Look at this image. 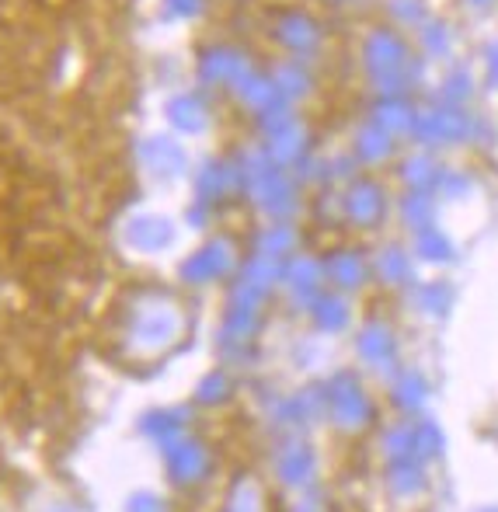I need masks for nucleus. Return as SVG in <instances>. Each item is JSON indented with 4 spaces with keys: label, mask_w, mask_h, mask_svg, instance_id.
<instances>
[{
    "label": "nucleus",
    "mask_w": 498,
    "mask_h": 512,
    "mask_svg": "<svg viewBox=\"0 0 498 512\" xmlns=\"http://www.w3.org/2000/svg\"><path fill=\"white\" fill-rule=\"evenodd\" d=\"M324 401H328V415L338 429L356 432L366 429L373 422V401L370 391L363 387V380L349 370H338L335 377L328 380V391H324Z\"/></svg>",
    "instance_id": "obj_1"
},
{
    "label": "nucleus",
    "mask_w": 498,
    "mask_h": 512,
    "mask_svg": "<svg viewBox=\"0 0 498 512\" xmlns=\"http://www.w3.org/2000/svg\"><path fill=\"white\" fill-rule=\"evenodd\" d=\"M356 352L370 370L384 373V377L398 373V342H394V331L387 328V324H380V321L366 324L356 338Z\"/></svg>",
    "instance_id": "obj_2"
},
{
    "label": "nucleus",
    "mask_w": 498,
    "mask_h": 512,
    "mask_svg": "<svg viewBox=\"0 0 498 512\" xmlns=\"http://www.w3.org/2000/svg\"><path fill=\"white\" fill-rule=\"evenodd\" d=\"M391 401L401 411H422L429 401V380L422 370H398L391 377Z\"/></svg>",
    "instance_id": "obj_3"
},
{
    "label": "nucleus",
    "mask_w": 498,
    "mask_h": 512,
    "mask_svg": "<svg viewBox=\"0 0 498 512\" xmlns=\"http://www.w3.org/2000/svg\"><path fill=\"white\" fill-rule=\"evenodd\" d=\"M387 485L401 499H415L429 485V474H425V464H418V460H401V464H387Z\"/></svg>",
    "instance_id": "obj_4"
},
{
    "label": "nucleus",
    "mask_w": 498,
    "mask_h": 512,
    "mask_svg": "<svg viewBox=\"0 0 498 512\" xmlns=\"http://www.w3.org/2000/svg\"><path fill=\"white\" fill-rule=\"evenodd\" d=\"M446 450V436L436 422H415V460L418 464H432Z\"/></svg>",
    "instance_id": "obj_5"
},
{
    "label": "nucleus",
    "mask_w": 498,
    "mask_h": 512,
    "mask_svg": "<svg viewBox=\"0 0 498 512\" xmlns=\"http://www.w3.org/2000/svg\"><path fill=\"white\" fill-rule=\"evenodd\" d=\"M345 324H349V310H345V304L342 300H335V304H324V310H321V328L324 331H342Z\"/></svg>",
    "instance_id": "obj_6"
},
{
    "label": "nucleus",
    "mask_w": 498,
    "mask_h": 512,
    "mask_svg": "<svg viewBox=\"0 0 498 512\" xmlns=\"http://www.w3.org/2000/svg\"><path fill=\"white\" fill-rule=\"evenodd\" d=\"M439 290H443V286H429V293H425V300H422V310L432 317H443L446 307H450V293H439Z\"/></svg>",
    "instance_id": "obj_7"
},
{
    "label": "nucleus",
    "mask_w": 498,
    "mask_h": 512,
    "mask_svg": "<svg viewBox=\"0 0 498 512\" xmlns=\"http://www.w3.org/2000/svg\"><path fill=\"white\" fill-rule=\"evenodd\" d=\"M481 512H498V509H481Z\"/></svg>",
    "instance_id": "obj_8"
}]
</instances>
